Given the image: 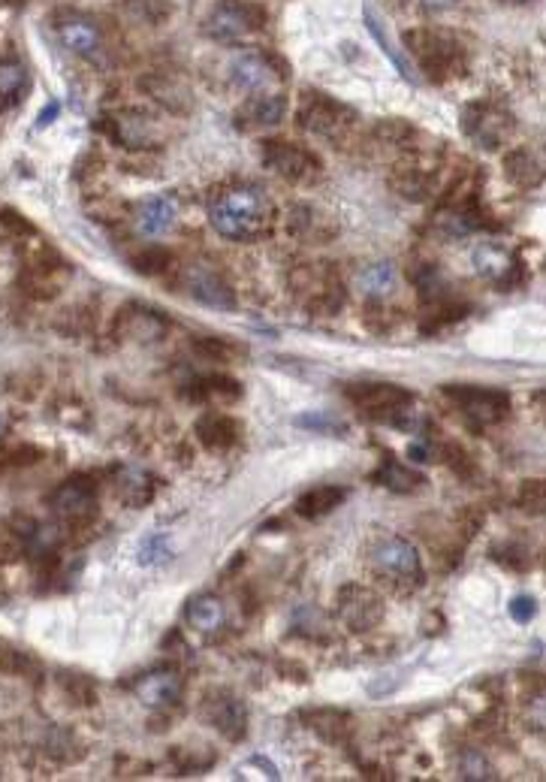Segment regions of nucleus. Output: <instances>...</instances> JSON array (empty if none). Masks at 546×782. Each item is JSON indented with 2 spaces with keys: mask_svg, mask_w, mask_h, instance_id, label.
<instances>
[{
  "mask_svg": "<svg viewBox=\"0 0 546 782\" xmlns=\"http://www.w3.org/2000/svg\"><path fill=\"white\" fill-rule=\"evenodd\" d=\"M272 203L260 185L233 182L218 188L209 197V221L212 227L233 242L260 239L272 227Z\"/></svg>",
  "mask_w": 546,
  "mask_h": 782,
  "instance_id": "f257e3e1",
  "label": "nucleus"
},
{
  "mask_svg": "<svg viewBox=\"0 0 546 782\" xmlns=\"http://www.w3.org/2000/svg\"><path fill=\"white\" fill-rule=\"evenodd\" d=\"M369 562H372V571L399 592L417 589L423 583V559H420V550L408 538H399V535L381 538L372 547Z\"/></svg>",
  "mask_w": 546,
  "mask_h": 782,
  "instance_id": "f03ea898",
  "label": "nucleus"
},
{
  "mask_svg": "<svg viewBox=\"0 0 546 782\" xmlns=\"http://www.w3.org/2000/svg\"><path fill=\"white\" fill-rule=\"evenodd\" d=\"M405 46L411 49V55L417 58V64L423 67V73L435 82L447 79L450 73H456L462 67V52L453 43L450 34L441 31H408L405 34Z\"/></svg>",
  "mask_w": 546,
  "mask_h": 782,
  "instance_id": "7ed1b4c3",
  "label": "nucleus"
},
{
  "mask_svg": "<svg viewBox=\"0 0 546 782\" xmlns=\"http://www.w3.org/2000/svg\"><path fill=\"white\" fill-rule=\"evenodd\" d=\"M447 402H453L456 411H462V417L468 420V426L474 429H486L495 426L507 417L510 411V399L501 390H489V387H444L441 390Z\"/></svg>",
  "mask_w": 546,
  "mask_h": 782,
  "instance_id": "20e7f679",
  "label": "nucleus"
},
{
  "mask_svg": "<svg viewBox=\"0 0 546 782\" xmlns=\"http://www.w3.org/2000/svg\"><path fill=\"white\" fill-rule=\"evenodd\" d=\"M263 22H266L263 10L251 4H242V0H218L203 22V31L218 43H239L254 31H260Z\"/></svg>",
  "mask_w": 546,
  "mask_h": 782,
  "instance_id": "39448f33",
  "label": "nucleus"
},
{
  "mask_svg": "<svg viewBox=\"0 0 546 782\" xmlns=\"http://www.w3.org/2000/svg\"><path fill=\"white\" fill-rule=\"evenodd\" d=\"M335 616L347 632H356V635L372 632L384 619V601L369 586L347 583L335 595Z\"/></svg>",
  "mask_w": 546,
  "mask_h": 782,
  "instance_id": "423d86ee",
  "label": "nucleus"
},
{
  "mask_svg": "<svg viewBox=\"0 0 546 782\" xmlns=\"http://www.w3.org/2000/svg\"><path fill=\"white\" fill-rule=\"evenodd\" d=\"M263 164L293 185H311L323 173L314 151H308L296 142H287V139H269L263 145Z\"/></svg>",
  "mask_w": 546,
  "mask_h": 782,
  "instance_id": "0eeeda50",
  "label": "nucleus"
},
{
  "mask_svg": "<svg viewBox=\"0 0 546 782\" xmlns=\"http://www.w3.org/2000/svg\"><path fill=\"white\" fill-rule=\"evenodd\" d=\"M299 124L323 139H338L341 133H347V127L353 124V109H347L344 103H338L329 94L320 91H308L302 97V106L296 112Z\"/></svg>",
  "mask_w": 546,
  "mask_h": 782,
  "instance_id": "6e6552de",
  "label": "nucleus"
},
{
  "mask_svg": "<svg viewBox=\"0 0 546 782\" xmlns=\"http://www.w3.org/2000/svg\"><path fill=\"white\" fill-rule=\"evenodd\" d=\"M230 79L236 88H242L245 94L257 97V94H278L281 85V73L275 67L272 58H266L263 52H236L230 58Z\"/></svg>",
  "mask_w": 546,
  "mask_h": 782,
  "instance_id": "1a4fd4ad",
  "label": "nucleus"
},
{
  "mask_svg": "<svg viewBox=\"0 0 546 782\" xmlns=\"http://www.w3.org/2000/svg\"><path fill=\"white\" fill-rule=\"evenodd\" d=\"M344 393L359 411H366L372 417H384L390 423L414 402V396L399 384H350Z\"/></svg>",
  "mask_w": 546,
  "mask_h": 782,
  "instance_id": "9d476101",
  "label": "nucleus"
},
{
  "mask_svg": "<svg viewBox=\"0 0 546 782\" xmlns=\"http://www.w3.org/2000/svg\"><path fill=\"white\" fill-rule=\"evenodd\" d=\"M203 719L218 731L224 734L227 740H242L245 731H248V707L239 695L227 692V689H212L206 692L203 698V707H200Z\"/></svg>",
  "mask_w": 546,
  "mask_h": 782,
  "instance_id": "9b49d317",
  "label": "nucleus"
},
{
  "mask_svg": "<svg viewBox=\"0 0 546 782\" xmlns=\"http://www.w3.org/2000/svg\"><path fill=\"white\" fill-rule=\"evenodd\" d=\"M181 284H185V290L209 305V308H233L236 305V290L233 284L227 281V275L212 266V263H191L185 269V275H181Z\"/></svg>",
  "mask_w": 546,
  "mask_h": 782,
  "instance_id": "f8f14e48",
  "label": "nucleus"
},
{
  "mask_svg": "<svg viewBox=\"0 0 546 782\" xmlns=\"http://www.w3.org/2000/svg\"><path fill=\"white\" fill-rule=\"evenodd\" d=\"M462 127L465 133L480 145V148H498L507 133L513 130V118L501 109V106H492V103H471L465 112H462Z\"/></svg>",
  "mask_w": 546,
  "mask_h": 782,
  "instance_id": "ddd939ff",
  "label": "nucleus"
},
{
  "mask_svg": "<svg viewBox=\"0 0 546 782\" xmlns=\"http://www.w3.org/2000/svg\"><path fill=\"white\" fill-rule=\"evenodd\" d=\"M55 34L67 52L88 58V61H94L103 49V34H100L97 22L82 13H73V10L55 16Z\"/></svg>",
  "mask_w": 546,
  "mask_h": 782,
  "instance_id": "4468645a",
  "label": "nucleus"
},
{
  "mask_svg": "<svg viewBox=\"0 0 546 782\" xmlns=\"http://www.w3.org/2000/svg\"><path fill=\"white\" fill-rule=\"evenodd\" d=\"M299 284L293 281L296 293L302 290L305 296V305L311 311H323V315H329V311H335L341 305V284L335 278L332 269H323V266H299Z\"/></svg>",
  "mask_w": 546,
  "mask_h": 782,
  "instance_id": "2eb2a0df",
  "label": "nucleus"
},
{
  "mask_svg": "<svg viewBox=\"0 0 546 782\" xmlns=\"http://www.w3.org/2000/svg\"><path fill=\"white\" fill-rule=\"evenodd\" d=\"M52 511L67 523H85L97 511V487L91 478H73L52 493Z\"/></svg>",
  "mask_w": 546,
  "mask_h": 782,
  "instance_id": "dca6fc26",
  "label": "nucleus"
},
{
  "mask_svg": "<svg viewBox=\"0 0 546 782\" xmlns=\"http://www.w3.org/2000/svg\"><path fill=\"white\" fill-rule=\"evenodd\" d=\"M185 622H188V629L197 632L203 641L218 638L227 629V604H224V598H218L215 592L194 595L188 601V607H185Z\"/></svg>",
  "mask_w": 546,
  "mask_h": 782,
  "instance_id": "f3484780",
  "label": "nucleus"
},
{
  "mask_svg": "<svg viewBox=\"0 0 546 782\" xmlns=\"http://www.w3.org/2000/svg\"><path fill=\"white\" fill-rule=\"evenodd\" d=\"M133 695L145 707H166L181 695V671L178 668H154L133 683Z\"/></svg>",
  "mask_w": 546,
  "mask_h": 782,
  "instance_id": "a211bd4d",
  "label": "nucleus"
},
{
  "mask_svg": "<svg viewBox=\"0 0 546 782\" xmlns=\"http://www.w3.org/2000/svg\"><path fill=\"white\" fill-rule=\"evenodd\" d=\"M178 218V203L172 197H148L136 209V230L145 239H160L175 227Z\"/></svg>",
  "mask_w": 546,
  "mask_h": 782,
  "instance_id": "6ab92c4d",
  "label": "nucleus"
},
{
  "mask_svg": "<svg viewBox=\"0 0 546 782\" xmlns=\"http://www.w3.org/2000/svg\"><path fill=\"white\" fill-rule=\"evenodd\" d=\"M287 115V97L284 94H257V97H248L242 103V109L236 112V121L239 127H275L281 124Z\"/></svg>",
  "mask_w": 546,
  "mask_h": 782,
  "instance_id": "aec40b11",
  "label": "nucleus"
},
{
  "mask_svg": "<svg viewBox=\"0 0 546 782\" xmlns=\"http://www.w3.org/2000/svg\"><path fill=\"white\" fill-rule=\"evenodd\" d=\"M112 136L127 148H148V145H154L157 127L142 112H121L112 118Z\"/></svg>",
  "mask_w": 546,
  "mask_h": 782,
  "instance_id": "412c9836",
  "label": "nucleus"
},
{
  "mask_svg": "<svg viewBox=\"0 0 546 782\" xmlns=\"http://www.w3.org/2000/svg\"><path fill=\"white\" fill-rule=\"evenodd\" d=\"M115 490H118L124 505L145 508L154 499L157 487H154V478L148 472H142V468H136V465H127V468H121V472L115 475Z\"/></svg>",
  "mask_w": 546,
  "mask_h": 782,
  "instance_id": "4be33fe9",
  "label": "nucleus"
},
{
  "mask_svg": "<svg viewBox=\"0 0 546 782\" xmlns=\"http://www.w3.org/2000/svg\"><path fill=\"white\" fill-rule=\"evenodd\" d=\"M197 435H200V441L209 450H230L239 441L242 426L230 414H218L215 411V414H203V420L197 423Z\"/></svg>",
  "mask_w": 546,
  "mask_h": 782,
  "instance_id": "5701e85b",
  "label": "nucleus"
},
{
  "mask_svg": "<svg viewBox=\"0 0 546 782\" xmlns=\"http://www.w3.org/2000/svg\"><path fill=\"white\" fill-rule=\"evenodd\" d=\"M474 266H477V272L483 278H489L495 284H504L513 275L516 260H513V254L507 248H501L495 242H483V245L474 248Z\"/></svg>",
  "mask_w": 546,
  "mask_h": 782,
  "instance_id": "b1692460",
  "label": "nucleus"
},
{
  "mask_svg": "<svg viewBox=\"0 0 546 782\" xmlns=\"http://www.w3.org/2000/svg\"><path fill=\"white\" fill-rule=\"evenodd\" d=\"M344 499H347V490H344V487L323 484V487H314V490H308V493H302V496L296 499V514L305 517V520H317V517L332 514Z\"/></svg>",
  "mask_w": 546,
  "mask_h": 782,
  "instance_id": "393cba45",
  "label": "nucleus"
},
{
  "mask_svg": "<svg viewBox=\"0 0 546 782\" xmlns=\"http://www.w3.org/2000/svg\"><path fill=\"white\" fill-rule=\"evenodd\" d=\"M396 284H399L396 266L387 263V260L362 266L359 275H356V287L366 293V296H372V299H387V296L396 290Z\"/></svg>",
  "mask_w": 546,
  "mask_h": 782,
  "instance_id": "a878e982",
  "label": "nucleus"
},
{
  "mask_svg": "<svg viewBox=\"0 0 546 782\" xmlns=\"http://www.w3.org/2000/svg\"><path fill=\"white\" fill-rule=\"evenodd\" d=\"M375 481H378L381 487L393 490V493H414V490H420V487L426 484L420 472H414V468H408V465L399 462L396 456H384L381 468L375 472Z\"/></svg>",
  "mask_w": 546,
  "mask_h": 782,
  "instance_id": "bb28decb",
  "label": "nucleus"
},
{
  "mask_svg": "<svg viewBox=\"0 0 546 782\" xmlns=\"http://www.w3.org/2000/svg\"><path fill=\"white\" fill-rule=\"evenodd\" d=\"M31 76L19 61H0V109H10L25 100Z\"/></svg>",
  "mask_w": 546,
  "mask_h": 782,
  "instance_id": "cd10ccee",
  "label": "nucleus"
},
{
  "mask_svg": "<svg viewBox=\"0 0 546 782\" xmlns=\"http://www.w3.org/2000/svg\"><path fill=\"white\" fill-rule=\"evenodd\" d=\"M302 722L314 731V734H320L323 740H341L344 734H347V722H350V716L344 713V710H335V707H323V710H305L302 713Z\"/></svg>",
  "mask_w": 546,
  "mask_h": 782,
  "instance_id": "c85d7f7f",
  "label": "nucleus"
},
{
  "mask_svg": "<svg viewBox=\"0 0 546 782\" xmlns=\"http://www.w3.org/2000/svg\"><path fill=\"white\" fill-rule=\"evenodd\" d=\"M145 88L163 103L169 106L172 112H188L191 109V91L181 85L175 76H157V79H148Z\"/></svg>",
  "mask_w": 546,
  "mask_h": 782,
  "instance_id": "c756f323",
  "label": "nucleus"
},
{
  "mask_svg": "<svg viewBox=\"0 0 546 782\" xmlns=\"http://www.w3.org/2000/svg\"><path fill=\"white\" fill-rule=\"evenodd\" d=\"M124 321L130 324L133 339H160L166 330V321L157 315V311H148V308H130Z\"/></svg>",
  "mask_w": 546,
  "mask_h": 782,
  "instance_id": "7c9ffc66",
  "label": "nucleus"
},
{
  "mask_svg": "<svg viewBox=\"0 0 546 782\" xmlns=\"http://www.w3.org/2000/svg\"><path fill=\"white\" fill-rule=\"evenodd\" d=\"M504 167H507V176H510V182H516V185H522V188H531V185H537V182L543 179V170H540V164L531 158V154H525V151H516V154H510Z\"/></svg>",
  "mask_w": 546,
  "mask_h": 782,
  "instance_id": "2f4dec72",
  "label": "nucleus"
},
{
  "mask_svg": "<svg viewBox=\"0 0 546 782\" xmlns=\"http://www.w3.org/2000/svg\"><path fill=\"white\" fill-rule=\"evenodd\" d=\"M200 396L218 399V402H236L242 396V384L230 375H209L200 381Z\"/></svg>",
  "mask_w": 546,
  "mask_h": 782,
  "instance_id": "473e14b6",
  "label": "nucleus"
},
{
  "mask_svg": "<svg viewBox=\"0 0 546 782\" xmlns=\"http://www.w3.org/2000/svg\"><path fill=\"white\" fill-rule=\"evenodd\" d=\"M136 556H139L142 565H163V562H169L172 547H169L166 535H148V538L139 544Z\"/></svg>",
  "mask_w": 546,
  "mask_h": 782,
  "instance_id": "72a5a7b5",
  "label": "nucleus"
},
{
  "mask_svg": "<svg viewBox=\"0 0 546 782\" xmlns=\"http://www.w3.org/2000/svg\"><path fill=\"white\" fill-rule=\"evenodd\" d=\"M459 776L462 779H495V767L483 752H462L459 755Z\"/></svg>",
  "mask_w": 546,
  "mask_h": 782,
  "instance_id": "f704fd0d",
  "label": "nucleus"
},
{
  "mask_svg": "<svg viewBox=\"0 0 546 782\" xmlns=\"http://www.w3.org/2000/svg\"><path fill=\"white\" fill-rule=\"evenodd\" d=\"M519 505L525 511H546V481H528L519 493Z\"/></svg>",
  "mask_w": 546,
  "mask_h": 782,
  "instance_id": "c9c22d12",
  "label": "nucleus"
},
{
  "mask_svg": "<svg viewBox=\"0 0 546 782\" xmlns=\"http://www.w3.org/2000/svg\"><path fill=\"white\" fill-rule=\"evenodd\" d=\"M166 266H169V251H166V248H148L145 254L136 257V269L145 272V275L163 272Z\"/></svg>",
  "mask_w": 546,
  "mask_h": 782,
  "instance_id": "e433bc0d",
  "label": "nucleus"
},
{
  "mask_svg": "<svg viewBox=\"0 0 546 782\" xmlns=\"http://www.w3.org/2000/svg\"><path fill=\"white\" fill-rule=\"evenodd\" d=\"M534 613H537V604H534L531 595H516V598L510 601V616H513L516 622H531Z\"/></svg>",
  "mask_w": 546,
  "mask_h": 782,
  "instance_id": "4c0bfd02",
  "label": "nucleus"
},
{
  "mask_svg": "<svg viewBox=\"0 0 546 782\" xmlns=\"http://www.w3.org/2000/svg\"><path fill=\"white\" fill-rule=\"evenodd\" d=\"M420 4H423L429 13H444V10L456 7V0H420Z\"/></svg>",
  "mask_w": 546,
  "mask_h": 782,
  "instance_id": "58836bf2",
  "label": "nucleus"
},
{
  "mask_svg": "<svg viewBox=\"0 0 546 782\" xmlns=\"http://www.w3.org/2000/svg\"><path fill=\"white\" fill-rule=\"evenodd\" d=\"M55 112H58V106H49V109H46V112L40 115V124H49V118H52Z\"/></svg>",
  "mask_w": 546,
  "mask_h": 782,
  "instance_id": "ea45409f",
  "label": "nucleus"
},
{
  "mask_svg": "<svg viewBox=\"0 0 546 782\" xmlns=\"http://www.w3.org/2000/svg\"><path fill=\"white\" fill-rule=\"evenodd\" d=\"M4 432H7V417L0 414V438H4Z\"/></svg>",
  "mask_w": 546,
  "mask_h": 782,
  "instance_id": "a19ab883",
  "label": "nucleus"
},
{
  "mask_svg": "<svg viewBox=\"0 0 546 782\" xmlns=\"http://www.w3.org/2000/svg\"><path fill=\"white\" fill-rule=\"evenodd\" d=\"M513 4H525V0H513Z\"/></svg>",
  "mask_w": 546,
  "mask_h": 782,
  "instance_id": "79ce46f5",
  "label": "nucleus"
}]
</instances>
